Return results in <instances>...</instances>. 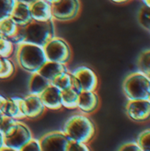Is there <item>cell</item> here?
Segmentation results:
<instances>
[{"mask_svg": "<svg viewBox=\"0 0 150 151\" xmlns=\"http://www.w3.org/2000/svg\"><path fill=\"white\" fill-rule=\"evenodd\" d=\"M47 60L61 64H68L72 59V49L63 38L55 36L43 47Z\"/></svg>", "mask_w": 150, "mask_h": 151, "instance_id": "5b68a950", "label": "cell"}, {"mask_svg": "<svg viewBox=\"0 0 150 151\" xmlns=\"http://www.w3.org/2000/svg\"><path fill=\"white\" fill-rule=\"evenodd\" d=\"M80 0H59L51 4L52 18L57 21H70L76 19L80 12Z\"/></svg>", "mask_w": 150, "mask_h": 151, "instance_id": "52a82bcc", "label": "cell"}, {"mask_svg": "<svg viewBox=\"0 0 150 151\" xmlns=\"http://www.w3.org/2000/svg\"><path fill=\"white\" fill-rule=\"evenodd\" d=\"M146 75H147V76L149 77V80H150V72H149V73H147Z\"/></svg>", "mask_w": 150, "mask_h": 151, "instance_id": "ab89813d", "label": "cell"}, {"mask_svg": "<svg viewBox=\"0 0 150 151\" xmlns=\"http://www.w3.org/2000/svg\"><path fill=\"white\" fill-rule=\"evenodd\" d=\"M16 0H0V19L11 16Z\"/></svg>", "mask_w": 150, "mask_h": 151, "instance_id": "4316f807", "label": "cell"}, {"mask_svg": "<svg viewBox=\"0 0 150 151\" xmlns=\"http://www.w3.org/2000/svg\"><path fill=\"white\" fill-rule=\"evenodd\" d=\"M123 92L127 100L149 99L150 96V80L141 71L130 73L123 82Z\"/></svg>", "mask_w": 150, "mask_h": 151, "instance_id": "277c9868", "label": "cell"}, {"mask_svg": "<svg viewBox=\"0 0 150 151\" xmlns=\"http://www.w3.org/2000/svg\"><path fill=\"white\" fill-rule=\"evenodd\" d=\"M45 1H47L48 3H50V4H55V3L58 2L59 0H45Z\"/></svg>", "mask_w": 150, "mask_h": 151, "instance_id": "8d00e7d4", "label": "cell"}, {"mask_svg": "<svg viewBox=\"0 0 150 151\" xmlns=\"http://www.w3.org/2000/svg\"><path fill=\"white\" fill-rule=\"evenodd\" d=\"M61 91L73 88V79L70 71L64 72L57 75L51 82Z\"/></svg>", "mask_w": 150, "mask_h": 151, "instance_id": "44dd1931", "label": "cell"}, {"mask_svg": "<svg viewBox=\"0 0 150 151\" xmlns=\"http://www.w3.org/2000/svg\"><path fill=\"white\" fill-rule=\"evenodd\" d=\"M136 142L140 145L142 151H150V128L141 132Z\"/></svg>", "mask_w": 150, "mask_h": 151, "instance_id": "484cf974", "label": "cell"}, {"mask_svg": "<svg viewBox=\"0 0 150 151\" xmlns=\"http://www.w3.org/2000/svg\"><path fill=\"white\" fill-rule=\"evenodd\" d=\"M90 150L88 144L77 142V141H72L69 140L68 145H67V150L66 151H88Z\"/></svg>", "mask_w": 150, "mask_h": 151, "instance_id": "83f0119b", "label": "cell"}, {"mask_svg": "<svg viewBox=\"0 0 150 151\" xmlns=\"http://www.w3.org/2000/svg\"><path fill=\"white\" fill-rule=\"evenodd\" d=\"M100 105V97L96 91H81L79 93L78 109L81 113L89 115L97 111Z\"/></svg>", "mask_w": 150, "mask_h": 151, "instance_id": "4fadbf2b", "label": "cell"}, {"mask_svg": "<svg viewBox=\"0 0 150 151\" xmlns=\"http://www.w3.org/2000/svg\"><path fill=\"white\" fill-rule=\"evenodd\" d=\"M141 1L144 4V6H146V7L150 9V0H141Z\"/></svg>", "mask_w": 150, "mask_h": 151, "instance_id": "d590c367", "label": "cell"}, {"mask_svg": "<svg viewBox=\"0 0 150 151\" xmlns=\"http://www.w3.org/2000/svg\"><path fill=\"white\" fill-rule=\"evenodd\" d=\"M24 41L44 47L46 43L56 36V26L54 19L48 21L32 20L23 27Z\"/></svg>", "mask_w": 150, "mask_h": 151, "instance_id": "3957f363", "label": "cell"}, {"mask_svg": "<svg viewBox=\"0 0 150 151\" xmlns=\"http://www.w3.org/2000/svg\"><path fill=\"white\" fill-rule=\"evenodd\" d=\"M32 138L33 134L29 127L22 120H18L15 130L10 135L4 137V145L13 151H20L21 148Z\"/></svg>", "mask_w": 150, "mask_h": 151, "instance_id": "ba28073f", "label": "cell"}, {"mask_svg": "<svg viewBox=\"0 0 150 151\" xmlns=\"http://www.w3.org/2000/svg\"><path fill=\"white\" fill-rule=\"evenodd\" d=\"M149 100H150V96H149Z\"/></svg>", "mask_w": 150, "mask_h": 151, "instance_id": "60d3db41", "label": "cell"}, {"mask_svg": "<svg viewBox=\"0 0 150 151\" xmlns=\"http://www.w3.org/2000/svg\"><path fill=\"white\" fill-rule=\"evenodd\" d=\"M73 79V88L81 91H96L99 87V78L96 73L88 66H79L71 72Z\"/></svg>", "mask_w": 150, "mask_h": 151, "instance_id": "8992f818", "label": "cell"}, {"mask_svg": "<svg viewBox=\"0 0 150 151\" xmlns=\"http://www.w3.org/2000/svg\"><path fill=\"white\" fill-rule=\"evenodd\" d=\"M62 106L67 110H77L79 103V92L74 88L61 91Z\"/></svg>", "mask_w": 150, "mask_h": 151, "instance_id": "ffe728a7", "label": "cell"}, {"mask_svg": "<svg viewBox=\"0 0 150 151\" xmlns=\"http://www.w3.org/2000/svg\"><path fill=\"white\" fill-rule=\"evenodd\" d=\"M3 115H4V113H3V111H2L0 110V119L2 118V116H3Z\"/></svg>", "mask_w": 150, "mask_h": 151, "instance_id": "f35d334b", "label": "cell"}, {"mask_svg": "<svg viewBox=\"0 0 150 151\" xmlns=\"http://www.w3.org/2000/svg\"><path fill=\"white\" fill-rule=\"evenodd\" d=\"M19 27L20 26H19L11 16L5 17L0 19V36L12 41L19 32Z\"/></svg>", "mask_w": 150, "mask_h": 151, "instance_id": "ac0fdd59", "label": "cell"}, {"mask_svg": "<svg viewBox=\"0 0 150 151\" xmlns=\"http://www.w3.org/2000/svg\"><path fill=\"white\" fill-rule=\"evenodd\" d=\"M138 69L145 74L150 72V50L143 51L139 57Z\"/></svg>", "mask_w": 150, "mask_h": 151, "instance_id": "d4e9b609", "label": "cell"}, {"mask_svg": "<svg viewBox=\"0 0 150 151\" xmlns=\"http://www.w3.org/2000/svg\"><path fill=\"white\" fill-rule=\"evenodd\" d=\"M63 131L70 140L88 144L96 134V127L88 115L74 114L69 117L64 124Z\"/></svg>", "mask_w": 150, "mask_h": 151, "instance_id": "7a4b0ae2", "label": "cell"}, {"mask_svg": "<svg viewBox=\"0 0 150 151\" xmlns=\"http://www.w3.org/2000/svg\"><path fill=\"white\" fill-rule=\"evenodd\" d=\"M39 96L46 110L56 111L63 109L61 101V90L52 83L49 85L39 95Z\"/></svg>", "mask_w": 150, "mask_h": 151, "instance_id": "7c38bea8", "label": "cell"}, {"mask_svg": "<svg viewBox=\"0 0 150 151\" xmlns=\"http://www.w3.org/2000/svg\"><path fill=\"white\" fill-rule=\"evenodd\" d=\"M17 2H21V3H25V4H32L33 2H34L35 0H16Z\"/></svg>", "mask_w": 150, "mask_h": 151, "instance_id": "e575fe53", "label": "cell"}, {"mask_svg": "<svg viewBox=\"0 0 150 151\" xmlns=\"http://www.w3.org/2000/svg\"><path fill=\"white\" fill-rule=\"evenodd\" d=\"M3 64H4V60H3V58H0V71L2 70V67H3Z\"/></svg>", "mask_w": 150, "mask_h": 151, "instance_id": "74e56055", "label": "cell"}, {"mask_svg": "<svg viewBox=\"0 0 150 151\" xmlns=\"http://www.w3.org/2000/svg\"><path fill=\"white\" fill-rule=\"evenodd\" d=\"M32 19L37 21H48L53 19L51 4L45 0H35L29 4Z\"/></svg>", "mask_w": 150, "mask_h": 151, "instance_id": "5bb4252c", "label": "cell"}, {"mask_svg": "<svg viewBox=\"0 0 150 151\" xmlns=\"http://www.w3.org/2000/svg\"><path fill=\"white\" fill-rule=\"evenodd\" d=\"M118 150L124 151V150H128V151H142L140 145L138 144V142L135 141V142H126L125 144H123L119 149Z\"/></svg>", "mask_w": 150, "mask_h": 151, "instance_id": "4dcf8cb0", "label": "cell"}, {"mask_svg": "<svg viewBox=\"0 0 150 151\" xmlns=\"http://www.w3.org/2000/svg\"><path fill=\"white\" fill-rule=\"evenodd\" d=\"M20 151H42L39 139H35L33 137L21 148Z\"/></svg>", "mask_w": 150, "mask_h": 151, "instance_id": "f546056e", "label": "cell"}, {"mask_svg": "<svg viewBox=\"0 0 150 151\" xmlns=\"http://www.w3.org/2000/svg\"><path fill=\"white\" fill-rule=\"evenodd\" d=\"M127 117L135 123H146L150 121V100H128L126 106Z\"/></svg>", "mask_w": 150, "mask_h": 151, "instance_id": "9c48e42d", "label": "cell"}, {"mask_svg": "<svg viewBox=\"0 0 150 151\" xmlns=\"http://www.w3.org/2000/svg\"><path fill=\"white\" fill-rule=\"evenodd\" d=\"M7 99H8V98H6V97H4V96L0 95V110H1L2 111H3V109H4V107L6 102H7Z\"/></svg>", "mask_w": 150, "mask_h": 151, "instance_id": "1f68e13d", "label": "cell"}, {"mask_svg": "<svg viewBox=\"0 0 150 151\" xmlns=\"http://www.w3.org/2000/svg\"><path fill=\"white\" fill-rule=\"evenodd\" d=\"M139 19L142 26L150 31V9L144 6L139 15Z\"/></svg>", "mask_w": 150, "mask_h": 151, "instance_id": "f1b7e54d", "label": "cell"}, {"mask_svg": "<svg viewBox=\"0 0 150 151\" xmlns=\"http://www.w3.org/2000/svg\"><path fill=\"white\" fill-rule=\"evenodd\" d=\"M22 111L26 119H36L45 112L46 108L39 96L28 94L22 98Z\"/></svg>", "mask_w": 150, "mask_h": 151, "instance_id": "8fae6325", "label": "cell"}, {"mask_svg": "<svg viewBox=\"0 0 150 151\" xmlns=\"http://www.w3.org/2000/svg\"><path fill=\"white\" fill-rule=\"evenodd\" d=\"M17 121L13 118H11L6 115H3L0 119V131L4 137L10 135L16 128Z\"/></svg>", "mask_w": 150, "mask_h": 151, "instance_id": "603a6c76", "label": "cell"}, {"mask_svg": "<svg viewBox=\"0 0 150 151\" xmlns=\"http://www.w3.org/2000/svg\"><path fill=\"white\" fill-rule=\"evenodd\" d=\"M4 145V136L0 131V149Z\"/></svg>", "mask_w": 150, "mask_h": 151, "instance_id": "836d02e7", "label": "cell"}, {"mask_svg": "<svg viewBox=\"0 0 150 151\" xmlns=\"http://www.w3.org/2000/svg\"><path fill=\"white\" fill-rule=\"evenodd\" d=\"M69 140L63 130L49 132L39 139L42 151H66Z\"/></svg>", "mask_w": 150, "mask_h": 151, "instance_id": "30bf717a", "label": "cell"}, {"mask_svg": "<svg viewBox=\"0 0 150 151\" xmlns=\"http://www.w3.org/2000/svg\"><path fill=\"white\" fill-rule=\"evenodd\" d=\"M50 84L51 82L41 75L38 72L31 73V78L28 84V92L29 94L39 96Z\"/></svg>", "mask_w": 150, "mask_h": 151, "instance_id": "d6986e66", "label": "cell"}, {"mask_svg": "<svg viewBox=\"0 0 150 151\" xmlns=\"http://www.w3.org/2000/svg\"><path fill=\"white\" fill-rule=\"evenodd\" d=\"M13 56L19 68L30 73H37L47 61L43 47L25 42L16 44Z\"/></svg>", "mask_w": 150, "mask_h": 151, "instance_id": "6da1fadb", "label": "cell"}, {"mask_svg": "<svg viewBox=\"0 0 150 151\" xmlns=\"http://www.w3.org/2000/svg\"><path fill=\"white\" fill-rule=\"evenodd\" d=\"M11 17L19 26L22 27L27 25L33 20L29 4L17 1L11 13Z\"/></svg>", "mask_w": 150, "mask_h": 151, "instance_id": "9a60e30c", "label": "cell"}, {"mask_svg": "<svg viewBox=\"0 0 150 151\" xmlns=\"http://www.w3.org/2000/svg\"><path fill=\"white\" fill-rule=\"evenodd\" d=\"M4 64L0 71V80H7L15 73L16 67L14 62L11 58H3Z\"/></svg>", "mask_w": 150, "mask_h": 151, "instance_id": "cb8c5ba5", "label": "cell"}, {"mask_svg": "<svg viewBox=\"0 0 150 151\" xmlns=\"http://www.w3.org/2000/svg\"><path fill=\"white\" fill-rule=\"evenodd\" d=\"M67 71H69V69L66 64H61V63L47 60L45 64L39 69L38 73L41 75H42L44 78L49 80L50 82H52V81L57 75Z\"/></svg>", "mask_w": 150, "mask_h": 151, "instance_id": "2e32d148", "label": "cell"}, {"mask_svg": "<svg viewBox=\"0 0 150 151\" xmlns=\"http://www.w3.org/2000/svg\"><path fill=\"white\" fill-rule=\"evenodd\" d=\"M16 44L10 39L0 36V58H11L15 52Z\"/></svg>", "mask_w": 150, "mask_h": 151, "instance_id": "7402d4cb", "label": "cell"}, {"mask_svg": "<svg viewBox=\"0 0 150 151\" xmlns=\"http://www.w3.org/2000/svg\"><path fill=\"white\" fill-rule=\"evenodd\" d=\"M111 2L115 3V4H127L132 0H111Z\"/></svg>", "mask_w": 150, "mask_h": 151, "instance_id": "d6a6232c", "label": "cell"}, {"mask_svg": "<svg viewBox=\"0 0 150 151\" xmlns=\"http://www.w3.org/2000/svg\"><path fill=\"white\" fill-rule=\"evenodd\" d=\"M3 113L16 120L25 119L26 117L22 111V98L18 96L8 98L3 109Z\"/></svg>", "mask_w": 150, "mask_h": 151, "instance_id": "e0dca14e", "label": "cell"}]
</instances>
